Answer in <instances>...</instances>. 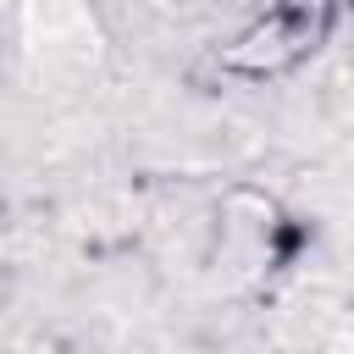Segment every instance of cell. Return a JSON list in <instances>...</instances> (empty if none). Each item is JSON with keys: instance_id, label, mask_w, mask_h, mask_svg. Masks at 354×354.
Instances as JSON below:
<instances>
[{"instance_id": "obj_1", "label": "cell", "mask_w": 354, "mask_h": 354, "mask_svg": "<svg viewBox=\"0 0 354 354\" xmlns=\"http://www.w3.org/2000/svg\"><path fill=\"white\" fill-rule=\"evenodd\" d=\"M332 28V0H277L260 22H249L232 44H221V72L238 77H277L299 66Z\"/></svg>"}, {"instance_id": "obj_2", "label": "cell", "mask_w": 354, "mask_h": 354, "mask_svg": "<svg viewBox=\"0 0 354 354\" xmlns=\"http://www.w3.org/2000/svg\"><path fill=\"white\" fill-rule=\"evenodd\" d=\"M28 55L44 66L88 61L94 33H88V0H28Z\"/></svg>"}]
</instances>
